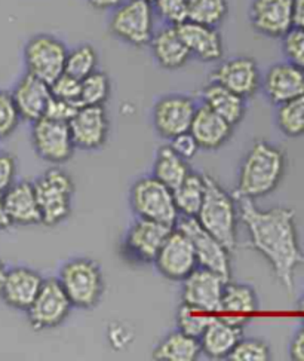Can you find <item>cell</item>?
I'll list each match as a JSON object with an SVG mask.
<instances>
[{
  "label": "cell",
  "mask_w": 304,
  "mask_h": 361,
  "mask_svg": "<svg viewBox=\"0 0 304 361\" xmlns=\"http://www.w3.org/2000/svg\"><path fill=\"white\" fill-rule=\"evenodd\" d=\"M238 202L239 216L250 232L251 247L270 263L276 280L288 291H293L296 269L304 265L296 212L286 207L261 210L250 198H238Z\"/></svg>",
  "instance_id": "6da1fadb"
},
{
  "label": "cell",
  "mask_w": 304,
  "mask_h": 361,
  "mask_svg": "<svg viewBox=\"0 0 304 361\" xmlns=\"http://www.w3.org/2000/svg\"><path fill=\"white\" fill-rule=\"evenodd\" d=\"M285 169L286 158L282 149L265 140L255 142L242 161L234 200L269 195L279 186Z\"/></svg>",
  "instance_id": "7a4b0ae2"
},
{
  "label": "cell",
  "mask_w": 304,
  "mask_h": 361,
  "mask_svg": "<svg viewBox=\"0 0 304 361\" xmlns=\"http://www.w3.org/2000/svg\"><path fill=\"white\" fill-rule=\"evenodd\" d=\"M203 178L205 195L196 219L203 229L232 253L238 245V208L234 205V197L226 192L214 177L203 174Z\"/></svg>",
  "instance_id": "3957f363"
},
{
  "label": "cell",
  "mask_w": 304,
  "mask_h": 361,
  "mask_svg": "<svg viewBox=\"0 0 304 361\" xmlns=\"http://www.w3.org/2000/svg\"><path fill=\"white\" fill-rule=\"evenodd\" d=\"M58 281L73 308L79 310H94L103 299L106 290L100 265L88 257H77L64 263Z\"/></svg>",
  "instance_id": "277c9868"
},
{
  "label": "cell",
  "mask_w": 304,
  "mask_h": 361,
  "mask_svg": "<svg viewBox=\"0 0 304 361\" xmlns=\"http://www.w3.org/2000/svg\"><path fill=\"white\" fill-rule=\"evenodd\" d=\"M42 224L57 226L70 216L75 183L61 169H49L33 183Z\"/></svg>",
  "instance_id": "5b68a950"
},
{
  "label": "cell",
  "mask_w": 304,
  "mask_h": 361,
  "mask_svg": "<svg viewBox=\"0 0 304 361\" xmlns=\"http://www.w3.org/2000/svg\"><path fill=\"white\" fill-rule=\"evenodd\" d=\"M155 11L146 0H125L108 21V29L116 39L131 47L141 48L150 44L155 35Z\"/></svg>",
  "instance_id": "8992f818"
},
{
  "label": "cell",
  "mask_w": 304,
  "mask_h": 361,
  "mask_svg": "<svg viewBox=\"0 0 304 361\" xmlns=\"http://www.w3.org/2000/svg\"><path fill=\"white\" fill-rule=\"evenodd\" d=\"M131 207L134 213L147 220L175 226L179 217L172 190L165 186L155 176L137 180L131 189Z\"/></svg>",
  "instance_id": "52a82bcc"
},
{
  "label": "cell",
  "mask_w": 304,
  "mask_h": 361,
  "mask_svg": "<svg viewBox=\"0 0 304 361\" xmlns=\"http://www.w3.org/2000/svg\"><path fill=\"white\" fill-rule=\"evenodd\" d=\"M67 54L68 49L61 39L46 33L36 35L24 47L25 71L51 85L64 73Z\"/></svg>",
  "instance_id": "ba28073f"
},
{
  "label": "cell",
  "mask_w": 304,
  "mask_h": 361,
  "mask_svg": "<svg viewBox=\"0 0 304 361\" xmlns=\"http://www.w3.org/2000/svg\"><path fill=\"white\" fill-rule=\"evenodd\" d=\"M186 233L195 250L198 267L217 272L224 280H230V252L215 237L203 229L196 217H178L175 226Z\"/></svg>",
  "instance_id": "9c48e42d"
},
{
  "label": "cell",
  "mask_w": 304,
  "mask_h": 361,
  "mask_svg": "<svg viewBox=\"0 0 304 361\" xmlns=\"http://www.w3.org/2000/svg\"><path fill=\"white\" fill-rule=\"evenodd\" d=\"M73 305L67 298L58 279H46L42 283L32 307L27 310L29 323L36 330L58 327L70 315Z\"/></svg>",
  "instance_id": "30bf717a"
},
{
  "label": "cell",
  "mask_w": 304,
  "mask_h": 361,
  "mask_svg": "<svg viewBox=\"0 0 304 361\" xmlns=\"http://www.w3.org/2000/svg\"><path fill=\"white\" fill-rule=\"evenodd\" d=\"M32 145L39 158L55 165L67 162L76 149L68 123L45 116L33 122Z\"/></svg>",
  "instance_id": "8fae6325"
},
{
  "label": "cell",
  "mask_w": 304,
  "mask_h": 361,
  "mask_svg": "<svg viewBox=\"0 0 304 361\" xmlns=\"http://www.w3.org/2000/svg\"><path fill=\"white\" fill-rule=\"evenodd\" d=\"M196 109V103L189 95L168 94L160 97L151 112L155 130L168 140L178 134L187 133Z\"/></svg>",
  "instance_id": "7c38bea8"
},
{
  "label": "cell",
  "mask_w": 304,
  "mask_h": 361,
  "mask_svg": "<svg viewBox=\"0 0 304 361\" xmlns=\"http://www.w3.org/2000/svg\"><path fill=\"white\" fill-rule=\"evenodd\" d=\"M155 265L165 279L183 281L198 267L195 250L186 233L174 228L155 257Z\"/></svg>",
  "instance_id": "4fadbf2b"
},
{
  "label": "cell",
  "mask_w": 304,
  "mask_h": 361,
  "mask_svg": "<svg viewBox=\"0 0 304 361\" xmlns=\"http://www.w3.org/2000/svg\"><path fill=\"white\" fill-rule=\"evenodd\" d=\"M226 281L217 272L196 267L183 280L182 300L187 307L218 314Z\"/></svg>",
  "instance_id": "5bb4252c"
},
{
  "label": "cell",
  "mask_w": 304,
  "mask_h": 361,
  "mask_svg": "<svg viewBox=\"0 0 304 361\" xmlns=\"http://www.w3.org/2000/svg\"><path fill=\"white\" fill-rule=\"evenodd\" d=\"M248 17L258 35L282 39L294 27L293 0H253Z\"/></svg>",
  "instance_id": "9a60e30c"
},
{
  "label": "cell",
  "mask_w": 304,
  "mask_h": 361,
  "mask_svg": "<svg viewBox=\"0 0 304 361\" xmlns=\"http://www.w3.org/2000/svg\"><path fill=\"white\" fill-rule=\"evenodd\" d=\"M75 147L96 150L106 145L110 131L108 115L104 106H80L68 122Z\"/></svg>",
  "instance_id": "2e32d148"
},
{
  "label": "cell",
  "mask_w": 304,
  "mask_h": 361,
  "mask_svg": "<svg viewBox=\"0 0 304 361\" xmlns=\"http://www.w3.org/2000/svg\"><path fill=\"white\" fill-rule=\"evenodd\" d=\"M211 80L241 95L245 100L251 99L261 88L260 67L251 57H234L223 61L214 71Z\"/></svg>",
  "instance_id": "e0dca14e"
},
{
  "label": "cell",
  "mask_w": 304,
  "mask_h": 361,
  "mask_svg": "<svg viewBox=\"0 0 304 361\" xmlns=\"http://www.w3.org/2000/svg\"><path fill=\"white\" fill-rule=\"evenodd\" d=\"M172 229V226L159 224V221L138 217L125 235L123 248L138 262H155L158 252Z\"/></svg>",
  "instance_id": "ac0fdd59"
},
{
  "label": "cell",
  "mask_w": 304,
  "mask_h": 361,
  "mask_svg": "<svg viewBox=\"0 0 304 361\" xmlns=\"http://www.w3.org/2000/svg\"><path fill=\"white\" fill-rule=\"evenodd\" d=\"M261 88L270 103H286L304 94V71L289 61L273 64L261 78Z\"/></svg>",
  "instance_id": "d6986e66"
},
{
  "label": "cell",
  "mask_w": 304,
  "mask_h": 361,
  "mask_svg": "<svg viewBox=\"0 0 304 361\" xmlns=\"http://www.w3.org/2000/svg\"><path fill=\"white\" fill-rule=\"evenodd\" d=\"M42 283V275L34 269L25 267L11 268L6 271L0 298L8 307L18 311H27L32 307Z\"/></svg>",
  "instance_id": "ffe728a7"
},
{
  "label": "cell",
  "mask_w": 304,
  "mask_h": 361,
  "mask_svg": "<svg viewBox=\"0 0 304 361\" xmlns=\"http://www.w3.org/2000/svg\"><path fill=\"white\" fill-rule=\"evenodd\" d=\"M191 57H196L203 63H214L223 59L224 44L217 27L205 25L193 21H184L177 25Z\"/></svg>",
  "instance_id": "44dd1931"
},
{
  "label": "cell",
  "mask_w": 304,
  "mask_h": 361,
  "mask_svg": "<svg viewBox=\"0 0 304 361\" xmlns=\"http://www.w3.org/2000/svg\"><path fill=\"white\" fill-rule=\"evenodd\" d=\"M11 94L21 119L32 123L45 116L48 103L52 97L49 83L27 72L15 83Z\"/></svg>",
  "instance_id": "7402d4cb"
},
{
  "label": "cell",
  "mask_w": 304,
  "mask_h": 361,
  "mask_svg": "<svg viewBox=\"0 0 304 361\" xmlns=\"http://www.w3.org/2000/svg\"><path fill=\"white\" fill-rule=\"evenodd\" d=\"M4 202L11 225L32 226L42 224L33 183L13 182L4 192Z\"/></svg>",
  "instance_id": "603a6c76"
},
{
  "label": "cell",
  "mask_w": 304,
  "mask_h": 361,
  "mask_svg": "<svg viewBox=\"0 0 304 361\" xmlns=\"http://www.w3.org/2000/svg\"><path fill=\"white\" fill-rule=\"evenodd\" d=\"M189 133L195 137L199 149L217 150L232 137L233 125L202 104L196 109Z\"/></svg>",
  "instance_id": "cb8c5ba5"
},
{
  "label": "cell",
  "mask_w": 304,
  "mask_h": 361,
  "mask_svg": "<svg viewBox=\"0 0 304 361\" xmlns=\"http://www.w3.org/2000/svg\"><path fill=\"white\" fill-rule=\"evenodd\" d=\"M148 45L155 61L165 71H178L191 59L186 44L174 25H165L163 29L155 32Z\"/></svg>",
  "instance_id": "d4e9b609"
},
{
  "label": "cell",
  "mask_w": 304,
  "mask_h": 361,
  "mask_svg": "<svg viewBox=\"0 0 304 361\" xmlns=\"http://www.w3.org/2000/svg\"><path fill=\"white\" fill-rule=\"evenodd\" d=\"M258 298L251 286L226 281L218 310V314H223L224 320L242 327L248 322L246 318L258 311Z\"/></svg>",
  "instance_id": "484cf974"
},
{
  "label": "cell",
  "mask_w": 304,
  "mask_h": 361,
  "mask_svg": "<svg viewBox=\"0 0 304 361\" xmlns=\"http://www.w3.org/2000/svg\"><path fill=\"white\" fill-rule=\"evenodd\" d=\"M242 339V327L224 318L214 317L210 326L199 338L201 348L205 355L213 360L229 358L232 350Z\"/></svg>",
  "instance_id": "4316f807"
},
{
  "label": "cell",
  "mask_w": 304,
  "mask_h": 361,
  "mask_svg": "<svg viewBox=\"0 0 304 361\" xmlns=\"http://www.w3.org/2000/svg\"><path fill=\"white\" fill-rule=\"evenodd\" d=\"M202 103L233 127L238 125L246 114L245 99L213 80L202 90Z\"/></svg>",
  "instance_id": "83f0119b"
},
{
  "label": "cell",
  "mask_w": 304,
  "mask_h": 361,
  "mask_svg": "<svg viewBox=\"0 0 304 361\" xmlns=\"http://www.w3.org/2000/svg\"><path fill=\"white\" fill-rule=\"evenodd\" d=\"M202 354L201 342L182 330L171 331L153 350V360L158 361H195Z\"/></svg>",
  "instance_id": "f1b7e54d"
},
{
  "label": "cell",
  "mask_w": 304,
  "mask_h": 361,
  "mask_svg": "<svg viewBox=\"0 0 304 361\" xmlns=\"http://www.w3.org/2000/svg\"><path fill=\"white\" fill-rule=\"evenodd\" d=\"M189 174L190 170L187 161L178 157L170 147V145L159 147L153 165V176L159 182L174 190L178 185H182V182Z\"/></svg>",
  "instance_id": "f546056e"
},
{
  "label": "cell",
  "mask_w": 304,
  "mask_h": 361,
  "mask_svg": "<svg viewBox=\"0 0 304 361\" xmlns=\"http://www.w3.org/2000/svg\"><path fill=\"white\" fill-rule=\"evenodd\" d=\"M174 201L179 216L196 217L205 195V178L202 174L190 173L174 190Z\"/></svg>",
  "instance_id": "4dcf8cb0"
},
{
  "label": "cell",
  "mask_w": 304,
  "mask_h": 361,
  "mask_svg": "<svg viewBox=\"0 0 304 361\" xmlns=\"http://www.w3.org/2000/svg\"><path fill=\"white\" fill-rule=\"evenodd\" d=\"M229 16V0H189L187 20L211 27L223 24Z\"/></svg>",
  "instance_id": "1f68e13d"
},
{
  "label": "cell",
  "mask_w": 304,
  "mask_h": 361,
  "mask_svg": "<svg viewBox=\"0 0 304 361\" xmlns=\"http://www.w3.org/2000/svg\"><path fill=\"white\" fill-rule=\"evenodd\" d=\"M276 123L288 137H300L304 134V94L278 106Z\"/></svg>",
  "instance_id": "d6a6232c"
},
{
  "label": "cell",
  "mask_w": 304,
  "mask_h": 361,
  "mask_svg": "<svg viewBox=\"0 0 304 361\" xmlns=\"http://www.w3.org/2000/svg\"><path fill=\"white\" fill-rule=\"evenodd\" d=\"M112 92V83L107 73L95 71L80 82L79 106H104Z\"/></svg>",
  "instance_id": "836d02e7"
},
{
  "label": "cell",
  "mask_w": 304,
  "mask_h": 361,
  "mask_svg": "<svg viewBox=\"0 0 304 361\" xmlns=\"http://www.w3.org/2000/svg\"><path fill=\"white\" fill-rule=\"evenodd\" d=\"M96 66H99V54L92 45L84 44L68 51L64 73L82 80L94 73Z\"/></svg>",
  "instance_id": "e575fe53"
},
{
  "label": "cell",
  "mask_w": 304,
  "mask_h": 361,
  "mask_svg": "<svg viewBox=\"0 0 304 361\" xmlns=\"http://www.w3.org/2000/svg\"><path fill=\"white\" fill-rule=\"evenodd\" d=\"M215 314L206 312L202 310H196L187 307V305H182V308L177 312V323H178V330H182L186 335L199 339L202 336V333L205 329L210 326L213 322V318Z\"/></svg>",
  "instance_id": "d590c367"
},
{
  "label": "cell",
  "mask_w": 304,
  "mask_h": 361,
  "mask_svg": "<svg viewBox=\"0 0 304 361\" xmlns=\"http://www.w3.org/2000/svg\"><path fill=\"white\" fill-rule=\"evenodd\" d=\"M272 353L269 345L260 339H241L232 350V361H269Z\"/></svg>",
  "instance_id": "8d00e7d4"
},
{
  "label": "cell",
  "mask_w": 304,
  "mask_h": 361,
  "mask_svg": "<svg viewBox=\"0 0 304 361\" xmlns=\"http://www.w3.org/2000/svg\"><path fill=\"white\" fill-rule=\"evenodd\" d=\"M155 16L167 25H179L187 21L189 0H153L151 2Z\"/></svg>",
  "instance_id": "74e56055"
},
{
  "label": "cell",
  "mask_w": 304,
  "mask_h": 361,
  "mask_svg": "<svg viewBox=\"0 0 304 361\" xmlns=\"http://www.w3.org/2000/svg\"><path fill=\"white\" fill-rule=\"evenodd\" d=\"M21 116L15 102L12 99V94L0 90V138L9 137L18 128Z\"/></svg>",
  "instance_id": "f35d334b"
},
{
  "label": "cell",
  "mask_w": 304,
  "mask_h": 361,
  "mask_svg": "<svg viewBox=\"0 0 304 361\" xmlns=\"http://www.w3.org/2000/svg\"><path fill=\"white\" fill-rule=\"evenodd\" d=\"M282 51L289 63L304 71V29L293 27L282 37Z\"/></svg>",
  "instance_id": "ab89813d"
},
{
  "label": "cell",
  "mask_w": 304,
  "mask_h": 361,
  "mask_svg": "<svg viewBox=\"0 0 304 361\" xmlns=\"http://www.w3.org/2000/svg\"><path fill=\"white\" fill-rule=\"evenodd\" d=\"M80 82L79 79L63 73L57 79L51 83V94L55 99H61L65 102H72L79 104V97H80Z\"/></svg>",
  "instance_id": "60d3db41"
},
{
  "label": "cell",
  "mask_w": 304,
  "mask_h": 361,
  "mask_svg": "<svg viewBox=\"0 0 304 361\" xmlns=\"http://www.w3.org/2000/svg\"><path fill=\"white\" fill-rule=\"evenodd\" d=\"M79 107L80 106L76 104V103L65 102V100L51 97V100H49L48 107H46V112H45V118L68 123L76 115Z\"/></svg>",
  "instance_id": "b9f144b4"
},
{
  "label": "cell",
  "mask_w": 304,
  "mask_h": 361,
  "mask_svg": "<svg viewBox=\"0 0 304 361\" xmlns=\"http://www.w3.org/2000/svg\"><path fill=\"white\" fill-rule=\"evenodd\" d=\"M170 147L175 152L178 157H182L184 161H190L196 157L199 146L195 140V137H193L189 131L183 133V134H178L174 138L170 140Z\"/></svg>",
  "instance_id": "7bdbcfd3"
},
{
  "label": "cell",
  "mask_w": 304,
  "mask_h": 361,
  "mask_svg": "<svg viewBox=\"0 0 304 361\" xmlns=\"http://www.w3.org/2000/svg\"><path fill=\"white\" fill-rule=\"evenodd\" d=\"M17 176V161L6 152H0V192H5Z\"/></svg>",
  "instance_id": "ee69618b"
},
{
  "label": "cell",
  "mask_w": 304,
  "mask_h": 361,
  "mask_svg": "<svg viewBox=\"0 0 304 361\" xmlns=\"http://www.w3.org/2000/svg\"><path fill=\"white\" fill-rule=\"evenodd\" d=\"M289 355L296 361H304V323L297 329L289 345Z\"/></svg>",
  "instance_id": "f6af8a7d"
},
{
  "label": "cell",
  "mask_w": 304,
  "mask_h": 361,
  "mask_svg": "<svg viewBox=\"0 0 304 361\" xmlns=\"http://www.w3.org/2000/svg\"><path fill=\"white\" fill-rule=\"evenodd\" d=\"M125 0H88V4L95 11H115Z\"/></svg>",
  "instance_id": "bcb514c9"
},
{
  "label": "cell",
  "mask_w": 304,
  "mask_h": 361,
  "mask_svg": "<svg viewBox=\"0 0 304 361\" xmlns=\"http://www.w3.org/2000/svg\"><path fill=\"white\" fill-rule=\"evenodd\" d=\"M293 21L294 27L304 29V0H293Z\"/></svg>",
  "instance_id": "7dc6e473"
},
{
  "label": "cell",
  "mask_w": 304,
  "mask_h": 361,
  "mask_svg": "<svg viewBox=\"0 0 304 361\" xmlns=\"http://www.w3.org/2000/svg\"><path fill=\"white\" fill-rule=\"evenodd\" d=\"M11 225V220L8 217L5 202H4V192H0V231L8 229Z\"/></svg>",
  "instance_id": "c3c4849f"
},
{
  "label": "cell",
  "mask_w": 304,
  "mask_h": 361,
  "mask_svg": "<svg viewBox=\"0 0 304 361\" xmlns=\"http://www.w3.org/2000/svg\"><path fill=\"white\" fill-rule=\"evenodd\" d=\"M6 267L5 263L0 260V291H2V286H4V281H5V275H6Z\"/></svg>",
  "instance_id": "681fc988"
},
{
  "label": "cell",
  "mask_w": 304,
  "mask_h": 361,
  "mask_svg": "<svg viewBox=\"0 0 304 361\" xmlns=\"http://www.w3.org/2000/svg\"><path fill=\"white\" fill-rule=\"evenodd\" d=\"M297 310L304 314V293H303V296H301V298L298 299V302H297Z\"/></svg>",
  "instance_id": "f907efd6"
},
{
  "label": "cell",
  "mask_w": 304,
  "mask_h": 361,
  "mask_svg": "<svg viewBox=\"0 0 304 361\" xmlns=\"http://www.w3.org/2000/svg\"><path fill=\"white\" fill-rule=\"evenodd\" d=\"M146 2H150V4H151V2H153V0H146Z\"/></svg>",
  "instance_id": "816d5d0a"
}]
</instances>
